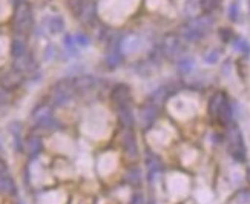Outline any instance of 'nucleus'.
Listing matches in <instances>:
<instances>
[{
    "instance_id": "1",
    "label": "nucleus",
    "mask_w": 250,
    "mask_h": 204,
    "mask_svg": "<svg viewBox=\"0 0 250 204\" xmlns=\"http://www.w3.org/2000/svg\"><path fill=\"white\" fill-rule=\"evenodd\" d=\"M32 23H34V17H32V9L31 5L25 0L17 3L14 11V29L17 34L25 36L31 31Z\"/></svg>"
},
{
    "instance_id": "2",
    "label": "nucleus",
    "mask_w": 250,
    "mask_h": 204,
    "mask_svg": "<svg viewBox=\"0 0 250 204\" xmlns=\"http://www.w3.org/2000/svg\"><path fill=\"white\" fill-rule=\"evenodd\" d=\"M23 36H17L14 40H13V45H11V52H13V56L17 59L20 56H25V52H26V43L25 40L21 39Z\"/></svg>"
},
{
    "instance_id": "3",
    "label": "nucleus",
    "mask_w": 250,
    "mask_h": 204,
    "mask_svg": "<svg viewBox=\"0 0 250 204\" xmlns=\"http://www.w3.org/2000/svg\"><path fill=\"white\" fill-rule=\"evenodd\" d=\"M51 32H60L63 29V20L60 17H51L49 25H46Z\"/></svg>"
}]
</instances>
